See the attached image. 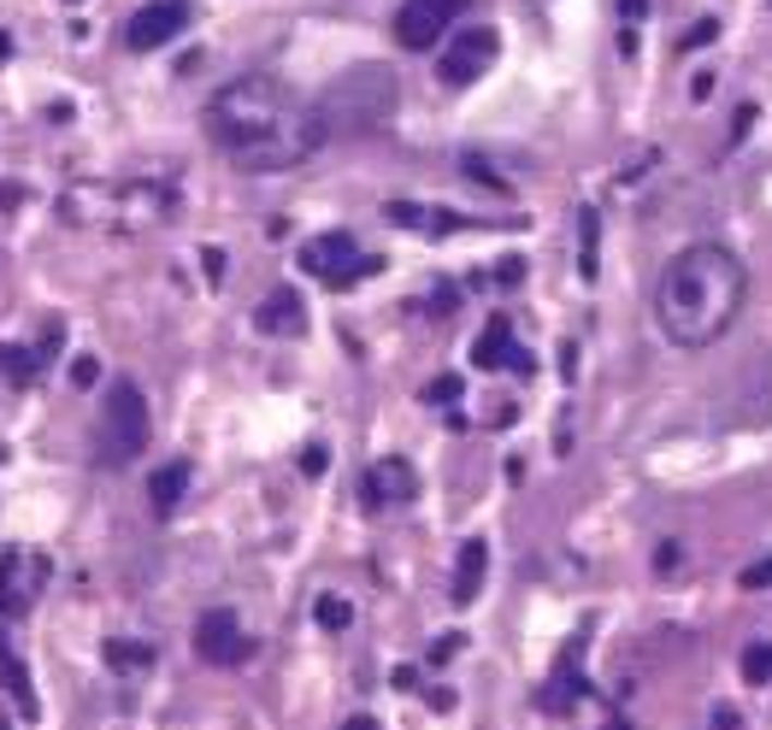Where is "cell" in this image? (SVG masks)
<instances>
[{"mask_svg":"<svg viewBox=\"0 0 772 730\" xmlns=\"http://www.w3.org/2000/svg\"><path fill=\"white\" fill-rule=\"evenodd\" d=\"M207 130L242 171H260V178L313 159L318 148H325V136H330L313 100L284 89V83L266 77V71L225 83V89L207 100Z\"/></svg>","mask_w":772,"mask_h":730,"instance_id":"6da1fadb","label":"cell"},{"mask_svg":"<svg viewBox=\"0 0 772 730\" xmlns=\"http://www.w3.org/2000/svg\"><path fill=\"white\" fill-rule=\"evenodd\" d=\"M743 301H749L743 259L720 242H696L666 259L661 283H654V325L673 348H713L737 325Z\"/></svg>","mask_w":772,"mask_h":730,"instance_id":"7a4b0ae2","label":"cell"},{"mask_svg":"<svg viewBox=\"0 0 772 730\" xmlns=\"http://www.w3.org/2000/svg\"><path fill=\"white\" fill-rule=\"evenodd\" d=\"M60 212L71 224H95V230H119V236H142V230L171 224L178 212V195L171 183L154 178H130V183H77L60 200Z\"/></svg>","mask_w":772,"mask_h":730,"instance_id":"3957f363","label":"cell"},{"mask_svg":"<svg viewBox=\"0 0 772 730\" xmlns=\"http://www.w3.org/2000/svg\"><path fill=\"white\" fill-rule=\"evenodd\" d=\"M389 112H396V77L384 65H360L325 95L318 119H325V130H377Z\"/></svg>","mask_w":772,"mask_h":730,"instance_id":"277c9868","label":"cell"},{"mask_svg":"<svg viewBox=\"0 0 772 730\" xmlns=\"http://www.w3.org/2000/svg\"><path fill=\"white\" fill-rule=\"evenodd\" d=\"M148 396H142L130 377H119V384L107 389V401H100V465H130L148 448Z\"/></svg>","mask_w":772,"mask_h":730,"instance_id":"5b68a950","label":"cell"},{"mask_svg":"<svg viewBox=\"0 0 772 730\" xmlns=\"http://www.w3.org/2000/svg\"><path fill=\"white\" fill-rule=\"evenodd\" d=\"M301 266H307L318 283H330V289H354L360 277L377 271V259L360 254V242L348 236V230H325V236H313L307 247H301Z\"/></svg>","mask_w":772,"mask_h":730,"instance_id":"8992f818","label":"cell"},{"mask_svg":"<svg viewBox=\"0 0 772 730\" xmlns=\"http://www.w3.org/2000/svg\"><path fill=\"white\" fill-rule=\"evenodd\" d=\"M495 53H502V36H495L490 24L455 31V36L443 41V53H436V77H443L448 89H466V83H478L495 65Z\"/></svg>","mask_w":772,"mask_h":730,"instance_id":"52a82bcc","label":"cell"},{"mask_svg":"<svg viewBox=\"0 0 772 730\" xmlns=\"http://www.w3.org/2000/svg\"><path fill=\"white\" fill-rule=\"evenodd\" d=\"M48 553H36V548H7L0 553V612L7 619H19V612H31L36 607V595L48 589Z\"/></svg>","mask_w":772,"mask_h":730,"instance_id":"ba28073f","label":"cell"},{"mask_svg":"<svg viewBox=\"0 0 772 730\" xmlns=\"http://www.w3.org/2000/svg\"><path fill=\"white\" fill-rule=\"evenodd\" d=\"M466 7H472V0H401L396 41H401V48H413V53H425V48H436V36L455 31V19Z\"/></svg>","mask_w":772,"mask_h":730,"instance_id":"9c48e42d","label":"cell"},{"mask_svg":"<svg viewBox=\"0 0 772 730\" xmlns=\"http://www.w3.org/2000/svg\"><path fill=\"white\" fill-rule=\"evenodd\" d=\"M195 654L207 666H237L248 660V636H242V619L230 607H207L195 619Z\"/></svg>","mask_w":772,"mask_h":730,"instance_id":"30bf717a","label":"cell"},{"mask_svg":"<svg viewBox=\"0 0 772 730\" xmlns=\"http://www.w3.org/2000/svg\"><path fill=\"white\" fill-rule=\"evenodd\" d=\"M472 360L484 365V372H514V377H531V372H536V360H531L526 348L514 342V318H507V313H495L490 325L478 330Z\"/></svg>","mask_w":772,"mask_h":730,"instance_id":"8fae6325","label":"cell"},{"mask_svg":"<svg viewBox=\"0 0 772 730\" xmlns=\"http://www.w3.org/2000/svg\"><path fill=\"white\" fill-rule=\"evenodd\" d=\"M384 218H389V224H401V230H413V236H455V230L490 224V218H466L455 207H419V200H389Z\"/></svg>","mask_w":772,"mask_h":730,"instance_id":"7c38bea8","label":"cell"},{"mask_svg":"<svg viewBox=\"0 0 772 730\" xmlns=\"http://www.w3.org/2000/svg\"><path fill=\"white\" fill-rule=\"evenodd\" d=\"M189 24V12H183V0H154V7H142L136 19L124 24V41L136 53H154V48H166L171 36H178Z\"/></svg>","mask_w":772,"mask_h":730,"instance_id":"4fadbf2b","label":"cell"},{"mask_svg":"<svg viewBox=\"0 0 772 730\" xmlns=\"http://www.w3.org/2000/svg\"><path fill=\"white\" fill-rule=\"evenodd\" d=\"M360 489H366V507H407L419 495V477H413V465H407V460L389 454V460L372 465Z\"/></svg>","mask_w":772,"mask_h":730,"instance_id":"5bb4252c","label":"cell"},{"mask_svg":"<svg viewBox=\"0 0 772 730\" xmlns=\"http://www.w3.org/2000/svg\"><path fill=\"white\" fill-rule=\"evenodd\" d=\"M484 577H490V543H484V536H472V543H460L455 583H448V601H455V607H472L478 595H484Z\"/></svg>","mask_w":772,"mask_h":730,"instance_id":"9a60e30c","label":"cell"},{"mask_svg":"<svg viewBox=\"0 0 772 730\" xmlns=\"http://www.w3.org/2000/svg\"><path fill=\"white\" fill-rule=\"evenodd\" d=\"M266 336H301V325H307V306H301L295 289H272L266 301H260V318H254Z\"/></svg>","mask_w":772,"mask_h":730,"instance_id":"2e32d148","label":"cell"},{"mask_svg":"<svg viewBox=\"0 0 772 730\" xmlns=\"http://www.w3.org/2000/svg\"><path fill=\"white\" fill-rule=\"evenodd\" d=\"M183 495H189V460L154 465V477H148V507H154V513H178Z\"/></svg>","mask_w":772,"mask_h":730,"instance_id":"e0dca14e","label":"cell"},{"mask_svg":"<svg viewBox=\"0 0 772 730\" xmlns=\"http://www.w3.org/2000/svg\"><path fill=\"white\" fill-rule=\"evenodd\" d=\"M578 654H584V648H578V642H572V648L560 654L555 678H548V695H543V707H548V713H566V707H572L578 695H584V671H578Z\"/></svg>","mask_w":772,"mask_h":730,"instance_id":"ac0fdd59","label":"cell"},{"mask_svg":"<svg viewBox=\"0 0 772 730\" xmlns=\"http://www.w3.org/2000/svg\"><path fill=\"white\" fill-rule=\"evenodd\" d=\"M100 660H107L112 671H148L159 654H154V642H136V636H107L100 642Z\"/></svg>","mask_w":772,"mask_h":730,"instance_id":"d6986e66","label":"cell"},{"mask_svg":"<svg viewBox=\"0 0 772 730\" xmlns=\"http://www.w3.org/2000/svg\"><path fill=\"white\" fill-rule=\"evenodd\" d=\"M0 690H12V701H19V713H36V690H31V671H24V660H12L7 648H0Z\"/></svg>","mask_w":772,"mask_h":730,"instance_id":"ffe728a7","label":"cell"},{"mask_svg":"<svg viewBox=\"0 0 772 730\" xmlns=\"http://www.w3.org/2000/svg\"><path fill=\"white\" fill-rule=\"evenodd\" d=\"M578 242H584V247H578V271H584L590 283H595V271H602V259H595V242H602V218H595V212H578Z\"/></svg>","mask_w":772,"mask_h":730,"instance_id":"44dd1931","label":"cell"},{"mask_svg":"<svg viewBox=\"0 0 772 730\" xmlns=\"http://www.w3.org/2000/svg\"><path fill=\"white\" fill-rule=\"evenodd\" d=\"M767 678H772V642H749V648H743V683L761 690Z\"/></svg>","mask_w":772,"mask_h":730,"instance_id":"7402d4cb","label":"cell"},{"mask_svg":"<svg viewBox=\"0 0 772 730\" xmlns=\"http://www.w3.org/2000/svg\"><path fill=\"white\" fill-rule=\"evenodd\" d=\"M348 619H354V612H348V601H337V595L318 601V624H325V631H348Z\"/></svg>","mask_w":772,"mask_h":730,"instance_id":"603a6c76","label":"cell"},{"mask_svg":"<svg viewBox=\"0 0 772 730\" xmlns=\"http://www.w3.org/2000/svg\"><path fill=\"white\" fill-rule=\"evenodd\" d=\"M737 583H743V589H772V553H767V560H755V565H743V572H737Z\"/></svg>","mask_w":772,"mask_h":730,"instance_id":"cb8c5ba5","label":"cell"},{"mask_svg":"<svg viewBox=\"0 0 772 730\" xmlns=\"http://www.w3.org/2000/svg\"><path fill=\"white\" fill-rule=\"evenodd\" d=\"M425 401H431V406H436V401L455 406V401H460V377H455V372H443V377H436V384L425 389Z\"/></svg>","mask_w":772,"mask_h":730,"instance_id":"d4e9b609","label":"cell"},{"mask_svg":"<svg viewBox=\"0 0 772 730\" xmlns=\"http://www.w3.org/2000/svg\"><path fill=\"white\" fill-rule=\"evenodd\" d=\"M95 377H100V365H95L89 354H83L77 365H71V384H77V389H89V384H95Z\"/></svg>","mask_w":772,"mask_h":730,"instance_id":"484cf974","label":"cell"},{"mask_svg":"<svg viewBox=\"0 0 772 730\" xmlns=\"http://www.w3.org/2000/svg\"><path fill=\"white\" fill-rule=\"evenodd\" d=\"M720 36V24L713 19H702V24H690V36H684V48H702V41H713Z\"/></svg>","mask_w":772,"mask_h":730,"instance_id":"4316f807","label":"cell"},{"mask_svg":"<svg viewBox=\"0 0 772 730\" xmlns=\"http://www.w3.org/2000/svg\"><path fill=\"white\" fill-rule=\"evenodd\" d=\"M455 301H460V289H455V283H436V295H431L436 313H455Z\"/></svg>","mask_w":772,"mask_h":730,"instance_id":"83f0119b","label":"cell"},{"mask_svg":"<svg viewBox=\"0 0 772 730\" xmlns=\"http://www.w3.org/2000/svg\"><path fill=\"white\" fill-rule=\"evenodd\" d=\"M301 465H307V472L318 477V472H325V448H318V442H313V448H307V454H301Z\"/></svg>","mask_w":772,"mask_h":730,"instance_id":"f1b7e54d","label":"cell"},{"mask_svg":"<svg viewBox=\"0 0 772 730\" xmlns=\"http://www.w3.org/2000/svg\"><path fill=\"white\" fill-rule=\"evenodd\" d=\"M654 565H661V572H673V565H678V543H661V560H654Z\"/></svg>","mask_w":772,"mask_h":730,"instance_id":"f546056e","label":"cell"},{"mask_svg":"<svg viewBox=\"0 0 772 730\" xmlns=\"http://www.w3.org/2000/svg\"><path fill=\"white\" fill-rule=\"evenodd\" d=\"M619 12H625V19L637 24V19H643V12H649V0H619Z\"/></svg>","mask_w":772,"mask_h":730,"instance_id":"4dcf8cb0","label":"cell"},{"mask_svg":"<svg viewBox=\"0 0 772 730\" xmlns=\"http://www.w3.org/2000/svg\"><path fill=\"white\" fill-rule=\"evenodd\" d=\"M342 730H377V725H372V719H366V713H360V719H348V725H342Z\"/></svg>","mask_w":772,"mask_h":730,"instance_id":"1f68e13d","label":"cell"},{"mask_svg":"<svg viewBox=\"0 0 772 730\" xmlns=\"http://www.w3.org/2000/svg\"><path fill=\"white\" fill-rule=\"evenodd\" d=\"M7 48H12V41H7V36H0V60H7Z\"/></svg>","mask_w":772,"mask_h":730,"instance_id":"d6a6232c","label":"cell"},{"mask_svg":"<svg viewBox=\"0 0 772 730\" xmlns=\"http://www.w3.org/2000/svg\"><path fill=\"white\" fill-rule=\"evenodd\" d=\"M0 730H7V719H0Z\"/></svg>","mask_w":772,"mask_h":730,"instance_id":"836d02e7","label":"cell"}]
</instances>
